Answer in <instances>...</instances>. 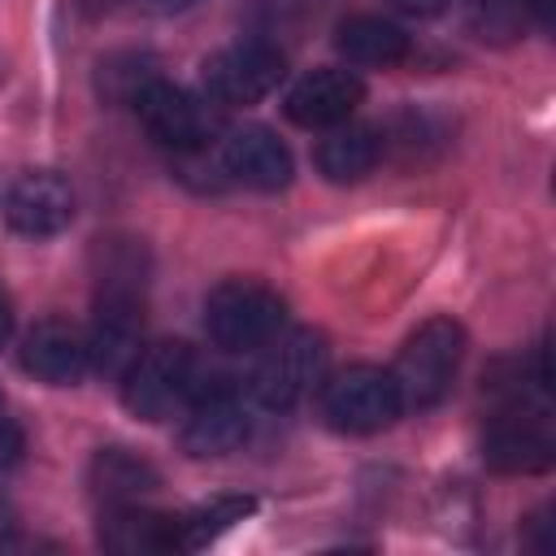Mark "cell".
Returning a JSON list of instances; mask_svg holds the SVG:
<instances>
[{
    "mask_svg": "<svg viewBox=\"0 0 556 556\" xmlns=\"http://www.w3.org/2000/svg\"><path fill=\"white\" fill-rule=\"evenodd\" d=\"M204 387H208V365L182 339L148 343L122 369V404L143 421H169L187 413Z\"/></svg>",
    "mask_w": 556,
    "mask_h": 556,
    "instance_id": "cell-1",
    "label": "cell"
},
{
    "mask_svg": "<svg viewBox=\"0 0 556 556\" xmlns=\"http://www.w3.org/2000/svg\"><path fill=\"white\" fill-rule=\"evenodd\" d=\"M460 361H465V326L452 321V317L421 321L404 339V348L391 365L400 404L404 408H434L452 391V382L460 374Z\"/></svg>",
    "mask_w": 556,
    "mask_h": 556,
    "instance_id": "cell-2",
    "label": "cell"
},
{
    "mask_svg": "<svg viewBox=\"0 0 556 556\" xmlns=\"http://www.w3.org/2000/svg\"><path fill=\"white\" fill-rule=\"evenodd\" d=\"M282 326V295L256 278H226L204 295V330L222 352H261Z\"/></svg>",
    "mask_w": 556,
    "mask_h": 556,
    "instance_id": "cell-3",
    "label": "cell"
},
{
    "mask_svg": "<svg viewBox=\"0 0 556 556\" xmlns=\"http://www.w3.org/2000/svg\"><path fill=\"white\" fill-rule=\"evenodd\" d=\"M326 334L313 326H295V330H278L265 348L261 361L252 365L248 391L261 408H291L300 404L321 378H326Z\"/></svg>",
    "mask_w": 556,
    "mask_h": 556,
    "instance_id": "cell-4",
    "label": "cell"
},
{
    "mask_svg": "<svg viewBox=\"0 0 556 556\" xmlns=\"http://www.w3.org/2000/svg\"><path fill=\"white\" fill-rule=\"evenodd\" d=\"M317 404H321L326 426H334L343 434H374L404 413L391 369H378V365H348V369L321 378Z\"/></svg>",
    "mask_w": 556,
    "mask_h": 556,
    "instance_id": "cell-5",
    "label": "cell"
},
{
    "mask_svg": "<svg viewBox=\"0 0 556 556\" xmlns=\"http://www.w3.org/2000/svg\"><path fill=\"white\" fill-rule=\"evenodd\" d=\"M287 78V56L265 43V39H239L226 43L217 52L204 56L200 65V83L204 96L222 109H239V104H256L269 91H278V83Z\"/></svg>",
    "mask_w": 556,
    "mask_h": 556,
    "instance_id": "cell-6",
    "label": "cell"
},
{
    "mask_svg": "<svg viewBox=\"0 0 556 556\" xmlns=\"http://www.w3.org/2000/svg\"><path fill=\"white\" fill-rule=\"evenodd\" d=\"M135 113L143 122V130L174 152H204L217 135H222V113L213 100H200L165 78H152L139 96H135Z\"/></svg>",
    "mask_w": 556,
    "mask_h": 556,
    "instance_id": "cell-7",
    "label": "cell"
},
{
    "mask_svg": "<svg viewBox=\"0 0 556 556\" xmlns=\"http://www.w3.org/2000/svg\"><path fill=\"white\" fill-rule=\"evenodd\" d=\"M252 430V417L243 408V400L222 387V382H208L191 408L182 413V430H178V447L195 460H208V456H226L235 452Z\"/></svg>",
    "mask_w": 556,
    "mask_h": 556,
    "instance_id": "cell-8",
    "label": "cell"
},
{
    "mask_svg": "<svg viewBox=\"0 0 556 556\" xmlns=\"http://www.w3.org/2000/svg\"><path fill=\"white\" fill-rule=\"evenodd\" d=\"M4 222L26 239L61 235L74 222V191L52 169H26L4 191Z\"/></svg>",
    "mask_w": 556,
    "mask_h": 556,
    "instance_id": "cell-9",
    "label": "cell"
},
{
    "mask_svg": "<svg viewBox=\"0 0 556 556\" xmlns=\"http://www.w3.org/2000/svg\"><path fill=\"white\" fill-rule=\"evenodd\" d=\"M222 174L252 191H282L295 174L291 148L269 126H235L222 135Z\"/></svg>",
    "mask_w": 556,
    "mask_h": 556,
    "instance_id": "cell-10",
    "label": "cell"
},
{
    "mask_svg": "<svg viewBox=\"0 0 556 556\" xmlns=\"http://www.w3.org/2000/svg\"><path fill=\"white\" fill-rule=\"evenodd\" d=\"M361 100H365V83H361L352 70L326 65V70L304 74V78L287 91L282 109H287V117H291L295 126H304V130H330V126L348 122Z\"/></svg>",
    "mask_w": 556,
    "mask_h": 556,
    "instance_id": "cell-11",
    "label": "cell"
},
{
    "mask_svg": "<svg viewBox=\"0 0 556 556\" xmlns=\"http://www.w3.org/2000/svg\"><path fill=\"white\" fill-rule=\"evenodd\" d=\"M22 369L35 374L48 387H74L87 369H91V348L87 334L61 317H48L39 326H30V334L22 339Z\"/></svg>",
    "mask_w": 556,
    "mask_h": 556,
    "instance_id": "cell-12",
    "label": "cell"
},
{
    "mask_svg": "<svg viewBox=\"0 0 556 556\" xmlns=\"http://www.w3.org/2000/svg\"><path fill=\"white\" fill-rule=\"evenodd\" d=\"M100 547L122 552V556L178 552V517L174 513H152V508H139V504H104Z\"/></svg>",
    "mask_w": 556,
    "mask_h": 556,
    "instance_id": "cell-13",
    "label": "cell"
},
{
    "mask_svg": "<svg viewBox=\"0 0 556 556\" xmlns=\"http://www.w3.org/2000/svg\"><path fill=\"white\" fill-rule=\"evenodd\" d=\"M482 456L500 473H539V469L552 465V439H547L543 421L521 417V413H504L486 430Z\"/></svg>",
    "mask_w": 556,
    "mask_h": 556,
    "instance_id": "cell-14",
    "label": "cell"
},
{
    "mask_svg": "<svg viewBox=\"0 0 556 556\" xmlns=\"http://www.w3.org/2000/svg\"><path fill=\"white\" fill-rule=\"evenodd\" d=\"M378 161H382V139L374 126L361 122H339L317 143V169L330 182H361Z\"/></svg>",
    "mask_w": 556,
    "mask_h": 556,
    "instance_id": "cell-15",
    "label": "cell"
},
{
    "mask_svg": "<svg viewBox=\"0 0 556 556\" xmlns=\"http://www.w3.org/2000/svg\"><path fill=\"white\" fill-rule=\"evenodd\" d=\"M87 482H91V495L104 504H139L143 495H152L161 486V473L126 447H104L91 456Z\"/></svg>",
    "mask_w": 556,
    "mask_h": 556,
    "instance_id": "cell-16",
    "label": "cell"
},
{
    "mask_svg": "<svg viewBox=\"0 0 556 556\" xmlns=\"http://www.w3.org/2000/svg\"><path fill=\"white\" fill-rule=\"evenodd\" d=\"M334 48L352 61V65H400L413 43L408 35L387 22V17H374V13H356V17H343L339 30H334Z\"/></svg>",
    "mask_w": 556,
    "mask_h": 556,
    "instance_id": "cell-17",
    "label": "cell"
},
{
    "mask_svg": "<svg viewBox=\"0 0 556 556\" xmlns=\"http://www.w3.org/2000/svg\"><path fill=\"white\" fill-rule=\"evenodd\" d=\"M252 508H256V500H248V495H222V500H213L204 508L178 513V552H195V547L213 543L217 534L239 526Z\"/></svg>",
    "mask_w": 556,
    "mask_h": 556,
    "instance_id": "cell-18",
    "label": "cell"
},
{
    "mask_svg": "<svg viewBox=\"0 0 556 556\" xmlns=\"http://www.w3.org/2000/svg\"><path fill=\"white\" fill-rule=\"evenodd\" d=\"M152 78H156V74H152V65H148L143 56H113V61L100 65V87H104L113 100H122V104H135V96H139Z\"/></svg>",
    "mask_w": 556,
    "mask_h": 556,
    "instance_id": "cell-19",
    "label": "cell"
},
{
    "mask_svg": "<svg viewBox=\"0 0 556 556\" xmlns=\"http://www.w3.org/2000/svg\"><path fill=\"white\" fill-rule=\"evenodd\" d=\"M22 443H26L22 430H17L9 417H0V469H9V465L22 456Z\"/></svg>",
    "mask_w": 556,
    "mask_h": 556,
    "instance_id": "cell-20",
    "label": "cell"
},
{
    "mask_svg": "<svg viewBox=\"0 0 556 556\" xmlns=\"http://www.w3.org/2000/svg\"><path fill=\"white\" fill-rule=\"evenodd\" d=\"M391 9H400V13H413V17H430V13H439L447 0H387Z\"/></svg>",
    "mask_w": 556,
    "mask_h": 556,
    "instance_id": "cell-21",
    "label": "cell"
},
{
    "mask_svg": "<svg viewBox=\"0 0 556 556\" xmlns=\"http://www.w3.org/2000/svg\"><path fill=\"white\" fill-rule=\"evenodd\" d=\"M9 334H13V308H9V300L0 295V348L9 343Z\"/></svg>",
    "mask_w": 556,
    "mask_h": 556,
    "instance_id": "cell-22",
    "label": "cell"
},
{
    "mask_svg": "<svg viewBox=\"0 0 556 556\" xmlns=\"http://www.w3.org/2000/svg\"><path fill=\"white\" fill-rule=\"evenodd\" d=\"M9 526H13V508L0 500V543H4V530H9Z\"/></svg>",
    "mask_w": 556,
    "mask_h": 556,
    "instance_id": "cell-23",
    "label": "cell"
},
{
    "mask_svg": "<svg viewBox=\"0 0 556 556\" xmlns=\"http://www.w3.org/2000/svg\"><path fill=\"white\" fill-rule=\"evenodd\" d=\"M165 4H191V0H165Z\"/></svg>",
    "mask_w": 556,
    "mask_h": 556,
    "instance_id": "cell-24",
    "label": "cell"
}]
</instances>
